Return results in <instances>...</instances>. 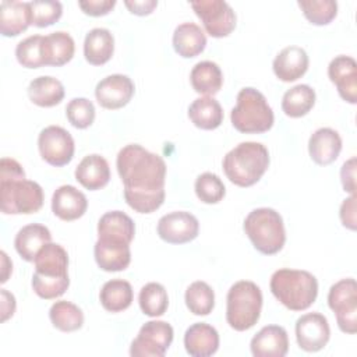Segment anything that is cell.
I'll use <instances>...</instances> for the list:
<instances>
[{
  "mask_svg": "<svg viewBox=\"0 0 357 357\" xmlns=\"http://www.w3.org/2000/svg\"><path fill=\"white\" fill-rule=\"evenodd\" d=\"M116 166L130 208L152 213L162 206L166 195V163L162 156L138 144H128L119 151Z\"/></svg>",
  "mask_w": 357,
  "mask_h": 357,
  "instance_id": "1",
  "label": "cell"
},
{
  "mask_svg": "<svg viewBox=\"0 0 357 357\" xmlns=\"http://www.w3.org/2000/svg\"><path fill=\"white\" fill-rule=\"evenodd\" d=\"M32 289L45 300H54L66 293L70 286L68 254L56 243H47L36 255Z\"/></svg>",
  "mask_w": 357,
  "mask_h": 357,
  "instance_id": "2",
  "label": "cell"
},
{
  "mask_svg": "<svg viewBox=\"0 0 357 357\" xmlns=\"http://www.w3.org/2000/svg\"><path fill=\"white\" fill-rule=\"evenodd\" d=\"M268 148L261 142L245 141L230 149L222 162L226 177L238 187H251L269 167Z\"/></svg>",
  "mask_w": 357,
  "mask_h": 357,
  "instance_id": "3",
  "label": "cell"
},
{
  "mask_svg": "<svg viewBox=\"0 0 357 357\" xmlns=\"http://www.w3.org/2000/svg\"><path fill=\"white\" fill-rule=\"evenodd\" d=\"M269 287L279 303L291 311H304L318 296V280L308 271L282 268L272 273Z\"/></svg>",
  "mask_w": 357,
  "mask_h": 357,
  "instance_id": "4",
  "label": "cell"
},
{
  "mask_svg": "<svg viewBox=\"0 0 357 357\" xmlns=\"http://www.w3.org/2000/svg\"><path fill=\"white\" fill-rule=\"evenodd\" d=\"M236 106L230 113L233 127L244 134H261L272 128L275 116L262 92L247 86L237 93Z\"/></svg>",
  "mask_w": 357,
  "mask_h": 357,
  "instance_id": "5",
  "label": "cell"
},
{
  "mask_svg": "<svg viewBox=\"0 0 357 357\" xmlns=\"http://www.w3.org/2000/svg\"><path fill=\"white\" fill-rule=\"evenodd\" d=\"M262 291L251 280H238L227 291L226 321L237 332L251 329L259 319Z\"/></svg>",
  "mask_w": 357,
  "mask_h": 357,
  "instance_id": "6",
  "label": "cell"
},
{
  "mask_svg": "<svg viewBox=\"0 0 357 357\" xmlns=\"http://www.w3.org/2000/svg\"><path fill=\"white\" fill-rule=\"evenodd\" d=\"M244 231L254 248L265 255L279 252L286 243L283 219L272 208H257L244 219Z\"/></svg>",
  "mask_w": 357,
  "mask_h": 357,
  "instance_id": "7",
  "label": "cell"
},
{
  "mask_svg": "<svg viewBox=\"0 0 357 357\" xmlns=\"http://www.w3.org/2000/svg\"><path fill=\"white\" fill-rule=\"evenodd\" d=\"M43 190L32 180H0V208L4 215H29L43 206Z\"/></svg>",
  "mask_w": 357,
  "mask_h": 357,
  "instance_id": "8",
  "label": "cell"
},
{
  "mask_svg": "<svg viewBox=\"0 0 357 357\" xmlns=\"http://www.w3.org/2000/svg\"><path fill=\"white\" fill-rule=\"evenodd\" d=\"M328 305L336 314V322L342 332H357V283L353 278L340 279L331 286Z\"/></svg>",
  "mask_w": 357,
  "mask_h": 357,
  "instance_id": "9",
  "label": "cell"
},
{
  "mask_svg": "<svg viewBox=\"0 0 357 357\" xmlns=\"http://www.w3.org/2000/svg\"><path fill=\"white\" fill-rule=\"evenodd\" d=\"M173 328L165 321L145 322L131 342L130 354L132 357H163L173 342Z\"/></svg>",
  "mask_w": 357,
  "mask_h": 357,
  "instance_id": "10",
  "label": "cell"
},
{
  "mask_svg": "<svg viewBox=\"0 0 357 357\" xmlns=\"http://www.w3.org/2000/svg\"><path fill=\"white\" fill-rule=\"evenodd\" d=\"M190 6L212 38H225L236 28V13L223 0H198Z\"/></svg>",
  "mask_w": 357,
  "mask_h": 357,
  "instance_id": "11",
  "label": "cell"
},
{
  "mask_svg": "<svg viewBox=\"0 0 357 357\" xmlns=\"http://www.w3.org/2000/svg\"><path fill=\"white\" fill-rule=\"evenodd\" d=\"M38 149L46 163L61 167L71 162L75 145L71 134L66 128L47 126L39 132Z\"/></svg>",
  "mask_w": 357,
  "mask_h": 357,
  "instance_id": "12",
  "label": "cell"
},
{
  "mask_svg": "<svg viewBox=\"0 0 357 357\" xmlns=\"http://www.w3.org/2000/svg\"><path fill=\"white\" fill-rule=\"evenodd\" d=\"M198 233V219L185 211H174L166 213L158 222V236L169 244L190 243L197 238Z\"/></svg>",
  "mask_w": 357,
  "mask_h": 357,
  "instance_id": "13",
  "label": "cell"
},
{
  "mask_svg": "<svg viewBox=\"0 0 357 357\" xmlns=\"http://www.w3.org/2000/svg\"><path fill=\"white\" fill-rule=\"evenodd\" d=\"M331 337V328L325 315L307 312L296 321V339L300 349L308 353L322 350Z\"/></svg>",
  "mask_w": 357,
  "mask_h": 357,
  "instance_id": "14",
  "label": "cell"
},
{
  "mask_svg": "<svg viewBox=\"0 0 357 357\" xmlns=\"http://www.w3.org/2000/svg\"><path fill=\"white\" fill-rule=\"evenodd\" d=\"M135 85L124 74H112L96 84L95 96L98 103L109 110L124 107L134 96Z\"/></svg>",
  "mask_w": 357,
  "mask_h": 357,
  "instance_id": "15",
  "label": "cell"
},
{
  "mask_svg": "<svg viewBox=\"0 0 357 357\" xmlns=\"http://www.w3.org/2000/svg\"><path fill=\"white\" fill-rule=\"evenodd\" d=\"M328 77L347 103H357V63L350 56H336L328 66Z\"/></svg>",
  "mask_w": 357,
  "mask_h": 357,
  "instance_id": "16",
  "label": "cell"
},
{
  "mask_svg": "<svg viewBox=\"0 0 357 357\" xmlns=\"http://www.w3.org/2000/svg\"><path fill=\"white\" fill-rule=\"evenodd\" d=\"M254 357H284L289 351V337L283 326L266 325L254 335L250 343Z\"/></svg>",
  "mask_w": 357,
  "mask_h": 357,
  "instance_id": "17",
  "label": "cell"
},
{
  "mask_svg": "<svg viewBox=\"0 0 357 357\" xmlns=\"http://www.w3.org/2000/svg\"><path fill=\"white\" fill-rule=\"evenodd\" d=\"M308 64L310 59L307 52L303 47L293 45L282 49L276 54L272 68L280 81L293 82L307 73Z\"/></svg>",
  "mask_w": 357,
  "mask_h": 357,
  "instance_id": "18",
  "label": "cell"
},
{
  "mask_svg": "<svg viewBox=\"0 0 357 357\" xmlns=\"http://www.w3.org/2000/svg\"><path fill=\"white\" fill-rule=\"evenodd\" d=\"M342 151V138L339 132L329 127L315 130L308 139V153L312 162L326 166L335 162Z\"/></svg>",
  "mask_w": 357,
  "mask_h": 357,
  "instance_id": "19",
  "label": "cell"
},
{
  "mask_svg": "<svg viewBox=\"0 0 357 357\" xmlns=\"http://www.w3.org/2000/svg\"><path fill=\"white\" fill-rule=\"evenodd\" d=\"M88 208V199L78 188L66 184L60 185L52 197V211L53 213L66 222L79 219Z\"/></svg>",
  "mask_w": 357,
  "mask_h": 357,
  "instance_id": "20",
  "label": "cell"
},
{
  "mask_svg": "<svg viewBox=\"0 0 357 357\" xmlns=\"http://www.w3.org/2000/svg\"><path fill=\"white\" fill-rule=\"evenodd\" d=\"M184 347L192 357L213 356L219 349V333L209 324H192L184 333Z\"/></svg>",
  "mask_w": 357,
  "mask_h": 357,
  "instance_id": "21",
  "label": "cell"
},
{
  "mask_svg": "<svg viewBox=\"0 0 357 357\" xmlns=\"http://www.w3.org/2000/svg\"><path fill=\"white\" fill-rule=\"evenodd\" d=\"M32 25L29 1L3 0L0 3V32L3 36H17Z\"/></svg>",
  "mask_w": 357,
  "mask_h": 357,
  "instance_id": "22",
  "label": "cell"
},
{
  "mask_svg": "<svg viewBox=\"0 0 357 357\" xmlns=\"http://www.w3.org/2000/svg\"><path fill=\"white\" fill-rule=\"evenodd\" d=\"M134 220L121 211H110L100 216L98 222V238L130 244L134 240Z\"/></svg>",
  "mask_w": 357,
  "mask_h": 357,
  "instance_id": "23",
  "label": "cell"
},
{
  "mask_svg": "<svg viewBox=\"0 0 357 357\" xmlns=\"http://www.w3.org/2000/svg\"><path fill=\"white\" fill-rule=\"evenodd\" d=\"M93 255L98 266L106 272L124 271L131 262L130 244L99 240L95 243Z\"/></svg>",
  "mask_w": 357,
  "mask_h": 357,
  "instance_id": "24",
  "label": "cell"
},
{
  "mask_svg": "<svg viewBox=\"0 0 357 357\" xmlns=\"http://www.w3.org/2000/svg\"><path fill=\"white\" fill-rule=\"evenodd\" d=\"M75 180L86 190L96 191L103 188L110 180V167L107 160L98 155L91 153L85 156L75 167Z\"/></svg>",
  "mask_w": 357,
  "mask_h": 357,
  "instance_id": "25",
  "label": "cell"
},
{
  "mask_svg": "<svg viewBox=\"0 0 357 357\" xmlns=\"http://www.w3.org/2000/svg\"><path fill=\"white\" fill-rule=\"evenodd\" d=\"M50 241L52 234L45 225L29 223L21 227L15 234L14 247L22 259L33 262L38 252Z\"/></svg>",
  "mask_w": 357,
  "mask_h": 357,
  "instance_id": "26",
  "label": "cell"
},
{
  "mask_svg": "<svg viewBox=\"0 0 357 357\" xmlns=\"http://www.w3.org/2000/svg\"><path fill=\"white\" fill-rule=\"evenodd\" d=\"M74 52V39L68 32L56 31L42 38V57L45 66L61 67L73 59Z\"/></svg>",
  "mask_w": 357,
  "mask_h": 357,
  "instance_id": "27",
  "label": "cell"
},
{
  "mask_svg": "<svg viewBox=\"0 0 357 357\" xmlns=\"http://www.w3.org/2000/svg\"><path fill=\"white\" fill-rule=\"evenodd\" d=\"M172 42L174 52L178 56L191 59L204 52L206 46V35L195 22H183L176 26Z\"/></svg>",
  "mask_w": 357,
  "mask_h": 357,
  "instance_id": "28",
  "label": "cell"
},
{
  "mask_svg": "<svg viewBox=\"0 0 357 357\" xmlns=\"http://www.w3.org/2000/svg\"><path fill=\"white\" fill-rule=\"evenodd\" d=\"M114 53V36L106 28L91 29L84 40L85 60L92 66L107 63Z\"/></svg>",
  "mask_w": 357,
  "mask_h": 357,
  "instance_id": "29",
  "label": "cell"
},
{
  "mask_svg": "<svg viewBox=\"0 0 357 357\" xmlns=\"http://www.w3.org/2000/svg\"><path fill=\"white\" fill-rule=\"evenodd\" d=\"M64 95L63 84L50 75L36 77L28 85V98L39 107H53L63 100Z\"/></svg>",
  "mask_w": 357,
  "mask_h": 357,
  "instance_id": "30",
  "label": "cell"
},
{
  "mask_svg": "<svg viewBox=\"0 0 357 357\" xmlns=\"http://www.w3.org/2000/svg\"><path fill=\"white\" fill-rule=\"evenodd\" d=\"M190 82L197 93L212 96L220 91L223 85V74L215 61L204 60L192 67Z\"/></svg>",
  "mask_w": 357,
  "mask_h": 357,
  "instance_id": "31",
  "label": "cell"
},
{
  "mask_svg": "<svg viewBox=\"0 0 357 357\" xmlns=\"http://www.w3.org/2000/svg\"><path fill=\"white\" fill-rule=\"evenodd\" d=\"M188 117L201 130H215L223 121V109L215 98L201 96L190 105Z\"/></svg>",
  "mask_w": 357,
  "mask_h": 357,
  "instance_id": "32",
  "label": "cell"
},
{
  "mask_svg": "<svg viewBox=\"0 0 357 357\" xmlns=\"http://www.w3.org/2000/svg\"><path fill=\"white\" fill-rule=\"evenodd\" d=\"M134 298V291L130 282L123 279L107 280L99 293L102 307L109 312H120L127 310Z\"/></svg>",
  "mask_w": 357,
  "mask_h": 357,
  "instance_id": "33",
  "label": "cell"
},
{
  "mask_svg": "<svg viewBox=\"0 0 357 357\" xmlns=\"http://www.w3.org/2000/svg\"><path fill=\"white\" fill-rule=\"evenodd\" d=\"M315 91L307 84H298L287 89L282 98V110L286 116L298 119L310 113L315 105Z\"/></svg>",
  "mask_w": 357,
  "mask_h": 357,
  "instance_id": "34",
  "label": "cell"
},
{
  "mask_svg": "<svg viewBox=\"0 0 357 357\" xmlns=\"http://www.w3.org/2000/svg\"><path fill=\"white\" fill-rule=\"evenodd\" d=\"M49 318L52 325L61 332H74L84 325L82 310L67 300H59L52 304L49 310Z\"/></svg>",
  "mask_w": 357,
  "mask_h": 357,
  "instance_id": "35",
  "label": "cell"
},
{
  "mask_svg": "<svg viewBox=\"0 0 357 357\" xmlns=\"http://www.w3.org/2000/svg\"><path fill=\"white\" fill-rule=\"evenodd\" d=\"M138 303L141 311L152 318L162 317L169 307V297L165 286L156 282H149L139 290Z\"/></svg>",
  "mask_w": 357,
  "mask_h": 357,
  "instance_id": "36",
  "label": "cell"
},
{
  "mask_svg": "<svg viewBox=\"0 0 357 357\" xmlns=\"http://www.w3.org/2000/svg\"><path fill=\"white\" fill-rule=\"evenodd\" d=\"M185 305L194 315H209L215 307V293L212 287L202 280L192 282L184 294Z\"/></svg>",
  "mask_w": 357,
  "mask_h": 357,
  "instance_id": "37",
  "label": "cell"
},
{
  "mask_svg": "<svg viewBox=\"0 0 357 357\" xmlns=\"http://www.w3.org/2000/svg\"><path fill=\"white\" fill-rule=\"evenodd\" d=\"M297 4L314 25H326L337 14V3L333 0H298Z\"/></svg>",
  "mask_w": 357,
  "mask_h": 357,
  "instance_id": "38",
  "label": "cell"
},
{
  "mask_svg": "<svg viewBox=\"0 0 357 357\" xmlns=\"http://www.w3.org/2000/svg\"><path fill=\"white\" fill-rule=\"evenodd\" d=\"M198 199L204 204H218L226 195V187L215 173L205 172L199 174L194 184Z\"/></svg>",
  "mask_w": 357,
  "mask_h": 357,
  "instance_id": "39",
  "label": "cell"
},
{
  "mask_svg": "<svg viewBox=\"0 0 357 357\" xmlns=\"http://www.w3.org/2000/svg\"><path fill=\"white\" fill-rule=\"evenodd\" d=\"M42 35H31L15 46V57L22 67L39 68L43 67L42 57Z\"/></svg>",
  "mask_w": 357,
  "mask_h": 357,
  "instance_id": "40",
  "label": "cell"
},
{
  "mask_svg": "<svg viewBox=\"0 0 357 357\" xmlns=\"http://www.w3.org/2000/svg\"><path fill=\"white\" fill-rule=\"evenodd\" d=\"M67 120L75 128H88L95 120V106L86 98H74L66 106Z\"/></svg>",
  "mask_w": 357,
  "mask_h": 357,
  "instance_id": "41",
  "label": "cell"
},
{
  "mask_svg": "<svg viewBox=\"0 0 357 357\" xmlns=\"http://www.w3.org/2000/svg\"><path fill=\"white\" fill-rule=\"evenodd\" d=\"M32 25L45 28L60 20L63 14V6L56 0H33L29 1Z\"/></svg>",
  "mask_w": 357,
  "mask_h": 357,
  "instance_id": "42",
  "label": "cell"
},
{
  "mask_svg": "<svg viewBox=\"0 0 357 357\" xmlns=\"http://www.w3.org/2000/svg\"><path fill=\"white\" fill-rule=\"evenodd\" d=\"M78 6L88 15L100 17L109 14L113 10L116 0H81L78 1Z\"/></svg>",
  "mask_w": 357,
  "mask_h": 357,
  "instance_id": "43",
  "label": "cell"
},
{
  "mask_svg": "<svg viewBox=\"0 0 357 357\" xmlns=\"http://www.w3.org/2000/svg\"><path fill=\"white\" fill-rule=\"evenodd\" d=\"M339 216L342 220V225L350 230L357 229V216H356V194L346 198L339 211Z\"/></svg>",
  "mask_w": 357,
  "mask_h": 357,
  "instance_id": "44",
  "label": "cell"
},
{
  "mask_svg": "<svg viewBox=\"0 0 357 357\" xmlns=\"http://www.w3.org/2000/svg\"><path fill=\"white\" fill-rule=\"evenodd\" d=\"M340 180L343 190L351 195L356 194V156L346 160L340 169Z\"/></svg>",
  "mask_w": 357,
  "mask_h": 357,
  "instance_id": "45",
  "label": "cell"
},
{
  "mask_svg": "<svg viewBox=\"0 0 357 357\" xmlns=\"http://www.w3.org/2000/svg\"><path fill=\"white\" fill-rule=\"evenodd\" d=\"M126 7L135 15H148L158 6L156 0H126Z\"/></svg>",
  "mask_w": 357,
  "mask_h": 357,
  "instance_id": "46",
  "label": "cell"
},
{
  "mask_svg": "<svg viewBox=\"0 0 357 357\" xmlns=\"http://www.w3.org/2000/svg\"><path fill=\"white\" fill-rule=\"evenodd\" d=\"M0 297H1V305H0V310H1V322H6L8 318H11L15 312V307H17V303H15V297L13 293L7 291L6 289H1L0 290Z\"/></svg>",
  "mask_w": 357,
  "mask_h": 357,
  "instance_id": "47",
  "label": "cell"
},
{
  "mask_svg": "<svg viewBox=\"0 0 357 357\" xmlns=\"http://www.w3.org/2000/svg\"><path fill=\"white\" fill-rule=\"evenodd\" d=\"M0 255H1V268H3L1 269V283H6L8 280V276L13 272V262L10 261L6 251H1Z\"/></svg>",
  "mask_w": 357,
  "mask_h": 357,
  "instance_id": "48",
  "label": "cell"
}]
</instances>
